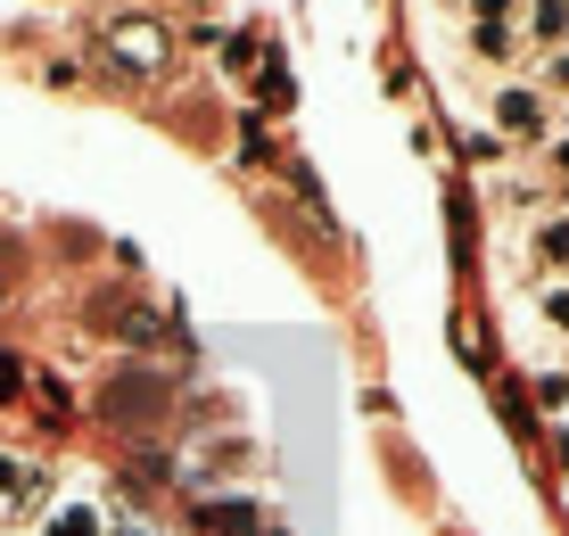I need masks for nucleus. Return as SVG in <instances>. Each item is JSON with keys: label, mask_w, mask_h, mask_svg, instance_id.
I'll list each match as a JSON object with an SVG mask.
<instances>
[{"label": "nucleus", "mask_w": 569, "mask_h": 536, "mask_svg": "<svg viewBox=\"0 0 569 536\" xmlns=\"http://www.w3.org/2000/svg\"><path fill=\"white\" fill-rule=\"evenodd\" d=\"M520 9H528L537 50H569V0H520Z\"/></svg>", "instance_id": "7ed1b4c3"}, {"label": "nucleus", "mask_w": 569, "mask_h": 536, "mask_svg": "<svg viewBox=\"0 0 569 536\" xmlns=\"http://www.w3.org/2000/svg\"><path fill=\"white\" fill-rule=\"evenodd\" d=\"M553 454H561V470H569V421H561V429H553Z\"/></svg>", "instance_id": "2eb2a0df"}, {"label": "nucleus", "mask_w": 569, "mask_h": 536, "mask_svg": "<svg viewBox=\"0 0 569 536\" xmlns=\"http://www.w3.org/2000/svg\"><path fill=\"white\" fill-rule=\"evenodd\" d=\"M545 83H553V91H569V50H553V58H545Z\"/></svg>", "instance_id": "f8f14e48"}, {"label": "nucleus", "mask_w": 569, "mask_h": 536, "mask_svg": "<svg viewBox=\"0 0 569 536\" xmlns=\"http://www.w3.org/2000/svg\"><path fill=\"white\" fill-rule=\"evenodd\" d=\"M487 125H496V141H512V149H537V141H553V116H545V99L512 83V91H496V108H487Z\"/></svg>", "instance_id": "f257e3e1"}, {"label": "nucleus", "mask_w": 569, "mask_h": 536, "mask_svg": "<svg viewBox=\"0 0 569 536\" xmlns=\"http://www.w3.org/2000/svg\"><path fill=\"white\" fill-rule=\"evenodd\" d=\"M108 413H157V388H141V380L108 388Z\"/></svg>", "instance_id": "1a4fd4ad"}, {"label": "nucleus", "mask_w": 569, "mask_h": 536, "mask_svg": "<svg viewBox=\"0 0 569 536\" xmlns=\"http://www.w3.org/2000/svg\"><path fill=\"white\" fill-rule=\"evenodd\" d=\"M42 536H108V512L100 504H58V512H42Z\"/></svg>", "instance_id": "39448f33"}, {"label": "nucleus", "mask_w": 569, "mask_h": 536, "mask_svg": "<svg viewBox=\"0 0 569 536\" xmlns=\"http://www.w3.org/2000/svg\"><path fill=\"white\" fill-rule=\"evenodd\" d=\"M108 536H157L149 520H132V512H108Z\"/></svg>", "instance_id": "9b49d317"}, {"label": "nucleus", "mask_w": 569, "mask_h": 536, "mask_svg": "<svg viewBox=\"0 0 569 536\" xmlns=\"http://www.w3.org/2000/svg\"><path fill=\"white\" fill-rule=\"evenodd\" d=\"M561 371H569V364H561Z\"/></svg>", "instance_id": "dca6fc26"}, {"label": "nucleus", "mask_w": 569, "mask_h": 536, "mask_svg": "<svg viewBox=\"0 0 569 536\" xmlns=\"http://www.w3.org/2000/svg\"><path fill=\"white\" fill-rule=\"evenodd\" d=\"M108 58L124 75H157V67H166V26H157V17H124V26H108Z\"/></svg>", "instance_id": "f03ea898"}, {"label": "nucleus", "mask_w": 569, "mask_h": 536, "mask_svg": "<svg viewBox=\"0 0 569 536\" xmlns=\"http://www.w3.org/2000/svg\"><path fill=\"white\" fill-rule=\"evenodd\" d=\"M17 380H26V371H17L9 355H0V396H17Z\"/></svg>", "instance_id": "4468645a"}, {"label": "nucleus", "mask_w": 569, "mask_h": 536, "mask_svg": "<svg viewBox=\"0 0 569 536\" xmlns=\"http://www.w3.org/2000/svg\"><path fill=\"white\" fill-rule=\"evenodd\" d=\"M528 248H537V265H545V272H561V281H569V207H561V215H545Z\"/></svg>", "instance_id": "20e7f679"}, {"label": "nucleus", "mask_w": 569, "mask_h": 536, "mask_svg": "<svg viewBox=\"0 0 569 536\" xmlns=\"http://www.w3.org/2000/svg\"><path fill=\"white\" fill-rule=\"evenodd\" d=\"M470 50H479L487 67H512V58L528 50V33L520 26H470Z\"/></svg>", "instance_id": "423d86ee"}, {"label": "nucleus", "mask_w": 569, "mask_h": 536, "mask_svg": "<svg viewBox=\"0 0 569 536\" xmlns=\"http://www.w3.org/2000/svg\"><path fill=\"white\" fill-rule=\"evenodd\" d=\"M537 405L553 413V421H569V371L553 364V371H537Z\"/></svg>", "instance_id": "0eeeda50"}, {"label": "nucleus", "mask_w": 569, "mask_h": 536, "mask_svg": "<svg viewBox=\"0 0 569 536\" xmlns=\"http://www.w3.org/2000/svg\"><path fill=\"white\" fill-rule=\"evenodd\" d=\"M545 149H553V173L569 182V132H553V141H545Z\"/></svg>", "instance_id": "ddd939ff"}, {"label": "nucleus", "mask_w": 569, "mask_h": 536, "mask_svg": "<svg viewBox=\"0 0 569 536\" xmlns=\"http://www.w3.org/2000/svg\"><path fill=\"white\" fill-rule=\"evenodd\" d=\"M537 314H545V330H561V339H569V281H545Z\"/></svg>", "instance_id": "6e6552de"}, {"label": "nucleus", "mask_w": 569, "mask_h": 536, "mask_svg": "<svg viewBox=\"0 0 569 536\" xmlns=\"http://www.w3.org/2000/svg\"><path fill=\"white\" fill-rule=\"evenodd\" d=\"M470 17L479 26H520V0H470Z\"/></svg>", "instance_id": "9d476101"}]
</instances>
